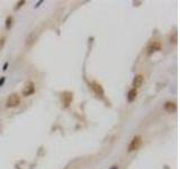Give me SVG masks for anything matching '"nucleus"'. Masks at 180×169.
Returning a JSON list of instances; mask_svg holds the SVG:
<instances>
[{
	"mask_svg": "<svg viewBox=\"0 0 180 169\" xmlns=\"http://www.w3.org/2000/svg\"><path fill=\"white\" fill-rule=\"evenodd\" d=\"M141 143H142V138H141L140 135L134 137L133 140L131 141L130 145H128V151L132 152V151H134V150H136V149H138L140 145H141Z\"/></svg>",
	"mask_w": 180,
	"mask_h": 169,
	"instance_id": "obj_2",
	"label": "nucleus"
},
{
	"mask_svg": "<svg viewBox=\"0 0 180 169\" xmlns=\"http://www.w3.org/2000/svg\"><path fill=\"white\" fill-rule=\"evenodd\" d=\"M24 3H25V1H24V0H23V1H19V2H17V6L15 7V9H18V8H20V7H21V6L24 5Z\"/></svg>",
	"mask_w": 180,
	"mask_h": 169,
	"instance_id": "obj_13",
	"label": "nucleus"
},
{
	"mask_svg": "<svg viewBox=\"0 0 180 169\" xmlns=\"http://www.w3.org/2000/svg\"><path fill=\"white\" fill-rule=\"evenodd\" d=\"M11 24H13V17L11 16H8L7 19H6V28L9 30L11 27Z\"/></svg>",
	"mask_w": 180,
	"mask_h": 169,
	"instance_id": "obj_11",
	"label": "nucleus"
},
{
	"mask_svg": "<svg viewBox=\"0 0 180 169\" xmlns=\"http://www.w3.org/2000/svg\"><path fill=\"white\" fill-rule=\"evenodd\" d=\"M19 103H20V98H19V96H18L17 94H13V95H10V96L7 98L6 106H7L8 108H13V107L18 106Z\"/></svg>",
	"mask_w": 180,
	"mask_h": 169,
	"instance_id": "obj_1",
	"label": "nucleus"
},
{
	"mask_svg": "<svg viewBox=\"0 0 180 169\" xmlns=\"http://www.w3.org/2000/svg\"><path fill=\"white\" fill-rule=\"evenodd\" d=\"M136 95H137V90H136L135 88L131 89V90L128 92V95H127V100H128V102H133V100H135Z\"/></svg>",
	"mask_w": 180,
	"mask_h": 169,
	"instance_id": "obj_10",
	"label": "nucleus"
},
{
	"mask_svg": "<svg viewBox=\"0 0 180 169\" xmlns=\"http://www.w3.org/2000/svg\"><path fill=\"white\" fill-rule=\"evenodd\" d=\"M91 87H92L93 92H95V94H96L98 97H104L105 92H104V88H103L101 85H99V83H97V82H93Z\"/></svg>",
	"mask_w": 180,
	"mask_h": 169,
	"instance_id": "obj_4",
	"label": "nucleus"
},
{
	"mask_svg": "<svg viewBox=\"0 0 180 169\" xmlns=\"http://www.w3.org/2000/svg\"><path fill=\"white\" fill-rule=\"evenodd\" d=\"M72 98H73V96H72L71 92H64V94H62V102H63V104H64L65 107H68V106L71 104Z\"/></svg>",
	"mask_w": 180,
	"mask_h": 169,
	"instance_id": "obj_5",
	"label": "nucleus"
},
{
	"mask_svg": "<svg viewBox=\"0 0 180 169\" xmlns=\"http://www.w3.org/2000/svg\"><path fill=\"white\" fill-rule=\"evenodd\" d=\"M3 82H5V77H2V78H1V80H0V86H1V85H2Z\"/></svg>",
	"mask_w": 180,
	"mask_h": 169,
	"instance_id": "obj_14",
	"label": "nucleus"
},
{
	"mask_svg": "<svg viewBox=\"0 0 180 169\" xmlns=\"http://www.w3.org/2000/svg\"><path fill=\"white\" fill-rule=\"evenodd\" d=\"M160 48H161L160 42H158V41H153V42L150 44V46H149V53H152V52H154V51H159Z\"/></svg>",
	"mask_w": 180,
	"mask_h": 169,
	"instance_id": "obj_8",
	"label": "nucleus"
},
{
	"mask_svg": "<svg viewBox=\"0 0 180 169\" xmlns=\"http://www.w3.org/2000/svg\"><path fill=\"white\" fill-rule=\"evenodd\" d=\"M110 169H118V167H117L116 165H114V166H113V167H111Z\"/></svg>",
	"mask_w": 180,
	"mask_h": 169,
	"instance_id": "obj_15",
	"label": "nucleus"
},
{
	"mask_svg": "<svg viewBox=\"0 0 180 169\" xmlns=\"http://www.w3.org/2000/svg\"><path fill=\"white\" fill-rule=\"evenodd\" d=\"M5 43H6V37H5V36H1V37H0V50L3 47Z\"/></svg>",
	"mask_w": 180,
	"mask_h": 169,
	"instance_id": "obj_12",
	"label": "nucleus"
},
{
	"mask_svg": "<svg viewBox=\"0 0 180 169\" xmlns=\"http://www.w3.org/2000/svg\"><path fill=\"white\" fill-rule=\"evenodd\" d=\"M35 41H36V35H35V33H32V34L28 35V37L26 38V45L32 46L35 43Z\"/></svg>",
	"mask_w": 180,
	"mask_h": 169,
	"instance_id": "obj_9",
	"label": "nucleus"
},
{
	"mask_svg": "<svg viewBox=\"0 0 180 169\" xmlns=\"http://www.w3.org/2000/svg\"><path fill=\"white\" fill-rule=\"evenodd\" d=\"M143 82H144V77L142 76V75H137L136 77L133 79V88H138V87H141L142 85H143Z\"/></svg>",
	"mask_w": 180,
	"mask_h": 169,
	"instance_id": "obj_6",
	"label": "nucleus"
},
{
	"mask_svg": "<svg viewBox=\"0 0 180 169\" xmlns=\"http://www.w3.org/2000/svg\"><path fill=\"white\" fill-rule=\"evenodd\" d=\"M165 109L169 113H175L177 110V104L175 102H167L165 104Z\"/></svg>",
	"mask_w": 180,
	"mask_h": 169,
	"instance_id": "obj_7",
	"label": "nucleus"
},
{
	"mask_svg": "<svg viewBox=\"0 0 180 169\" xmlns=\"http://www.w3.org/2000/svg\"><path fill=\"white\" fill-rule=\"evenodd\" d=\"M35 92V85H34V82H32V81H28L26 85H25V87H24V89H23V96H30V95H33Z\"/></svg>",
	"mask_w": 180,
	"mask_h": 169,
	"instance_id": "obj_3",
	"label": "nucleus"
}]
</instances>
